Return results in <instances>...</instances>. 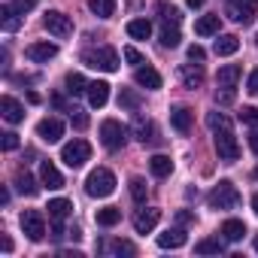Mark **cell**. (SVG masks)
Returning <instances> with one entry per match:
<instances>
[{
	"label": "cell",
	"instance_id": "1",
	"mask_svg": "<svg viewBox=\"0 0 258 258\" xmlns=\"http://www.w3.org/2000/svg\"><path fill=\"white\" fill-rule=\"evenodd\" d=\"M82 64H85V67H91V70L115 73V70H118V52H115V49H109V46H97V49L82 52Z\"/></svg>",
	"mask_w": 258,
	"mask_h": 258
},
{
	"label": "cell",
	"instance_id": "2",
	"mask_svg": "<svg viewBox=\"0 0 258 258\" xmlns=\"http://www.w3.org/2000/svg\"><path fill=\"white\" fill-rule=\"evenodd\" d=\"M240 201H243V198H240L237 185L228 182V179H222L219 185H213V191L207 195V204H210L213 210H237Z\"/></svg>",
	"mask_w": 258,
	"mask_h": 258
},
{
	"label": "cell",
	"instance_id": "3",
	"mask_svg": "<svg viewBox=\"0 0 258 258\" xmlns=\"http://www.w3.org/2000/svg\"><path fill=\"white\" fill-rule=\"evenodd\" d=\"M85 191H88L91 198H109V195L115 191V173L106 170V167L91 170L88 179H85Z\"/></svg>",
	"mask_w": 258,
	"mask_h": 258
},
{
	"label": "cell",
	"instance_id": "4",
	"mask_svg": "<svg viewBox=\"0 0 258 258\" xmlns=\"http://www.w3.org/2000/svg\"><path fill=\"white\" fill-rule=\"evenodd\" d=\"M100 143H103L109 152H118V149L127 143V127H124L121 121H115V118H106V121L100 124Z\"/></svg>",
	"mask_w": 258,
	"mask_h": 258
},
{
	"label": "cell",
	"instance_id": "5",
	"mask_svg": "<svg viewBox=\"0 0 258 258\" xmlns=\"http://www.w3.org/2000/svg\"><path fill=\"white\" fill-rule=\"evenodd\" d=\"M88 158H91V143H88V140H79V137H76V140H70V143L61 146V161H64L67 167H73V170L82 167Z\"/></svg>",
	"mask_w": 258,
	"mask_h": 258
},
{
	"label": "cell",
	"instance_id": "6",
	"mask_svg": "<svg viewBox=\"0 0 258 258\" xmlns=\"http://www.w3.org/2000/svg\"><path fill=\"white\" fill-rule=\"evenodd\" d=\"M216 137H213V143H216V152H219V158L222 161H237L240 158V143H237V137H234V131L231 127H219V131H213Z\"/></svg>",
	"mask_w": 258,
	"mask_h": 258
},
{
	"label": "cell",
	"instance_id": "7",
	"mask_svg": "<svg viewBox=\"0 0 258 258\" xmlns=\"http://www.w3.org/2000/svg\"><path fill=\"white\" fill-rule=\"evenodd\" d=\"M22 231H25L28 240L40 243L46 237V219H43V213L40 210H25L22 213Z\"/></svg>",
	"mask_w": 258,
	"mask_h": 258
},
{
	"label": "cell",
	"instance_id": "8",
	"mask_svg": "<svg viewBox=\"0 0 258 258\" xmlns=\"http://www.w3.org/2000/svg\"><path fill=\"white\" fill-rule=\"evenodd\" d=\"M43 25H46V31H49L52 37H58V40H67V37L73 34V22H70V16H64V13H58V10L46 13Z\"/></svg>",
	"mask_w": 258,
	"mask_h": 258
},
{
	"label": "cell",
	"instance_id": "9",
	"mask_svg": "<svg viewBox=\"0 0 258 258\" xmlns=\"http://www.w3.org/2000/svg\"><path fill=\"white\" fill-rule=\"evenodd\" d=\"M255 10H258L255 0H228V7H225L228 19H234V22H240V25H249V22L255 19Z\"/></svg>",
	"mask_w": 258,
	"mask_h": 258
},
{
	"label": "cell",
	"instance_id": "10",
	"mask_svg": "<svg viewBox=\"0 0 258 258\" xmlns=\"http://www.w3.org/2000/svg\"><path fill=\"white\" fill-rule=\"evenodd\" d=\"M37 137H40V140H46V143H58V140L64 137V121H61V118H55V115L43 118V121L37 124Z\"/></svg>",
	"mask_w": 258,
	"mask_h": 258
},
{
	"label": "cell",
	"instance_id": "11",
	"mask_svg": "<svg viewBox=\"0 0 258 258\" xmlns=\"http://www.w3.org/2000/svg\"><path fill=\"white\" fill-rule=\"evenodd\" d=\"M0 115H4L10 124H19L22 118H25V106L16 100V97H10V94H4L0 97Z\"/></svg>",
	"mask_w": 258,
	"mask_h": 258
},
{
	"label": "cell",
	"instance_id": "12",
	"mask_svg": "<svg viewBox=\"0 0 258 258\" xmlns=\"http://www.w3.org/2000/svg\"><path fill=\"white\" fill-rule=\"evenodd\" d=\"M58 55V46L55 43H31L28 46V61H34V64H46V61H52Z\"/></svg>",
	"mask_w": 258,
	"mask_h": 258
},
{
	"label": "cell",
	"instance_id": "13",
	"mask_svg": "<svg viewBox=\"0 0 258 258\" xmlns=\"http://www.w3.org/2000/svg\"><path fill=\"white\" fill-rule=\"evenodd\" d=\"M40 182H43L49 191L64 188V176H61V170H58L52 161H43V164H40Z\"/></svg>",
	"mask_w": 258,
	"mask_h": 258
},
{
	"label": "cell",
	"instance_id": "14",
	"mask_svg": "<svg viewBox=\"0 0 258 258\" xmlns=\"http://www.w3.org/2000/svg\"><path fill=\"white\" fill-rule=\"evenodd\" d=\"M134 134H137V140L146 146V143H158V127H155V121H149V118H143V115H137L134 118Z\"/></svg>",
	"mask_w": 258,
	"mask_h": 258
},
{
	"label": "cell",
	"instance_id": "15",
	"mask_svg": "<svg viewBox=\"0 0 258 258\" xmlns=\"http://www.w3.org/2000/svg\"><path fill=\"white\" fill-rule=\"evenodd\" d=\"M158 219H161V210L146 207V210H140V213L134 216V231H137V234H149V231L158 225Z\"/></svg>",
	"mask_w": 258,
	"mask_h": 258
},
{
	"label": "cell",
	"instance_id": "16",
	"mask_svg": "<svg viewBox=\"0 0 258 258\" xmlns=\"http://www.w3.org/2000/svg\"><path fill=\"white\" fill-rule=\"evenodd\" d=\"M97 252L100 255H134V243H127V240H100L97 243Z\"/></svg>",
	"mask_w": 258,
	"mask_h": 258
},
{
	"label": "cell",
	"instance_id": "17",
	"mask_svg": "<svg viewBox=\"0 0 258 258\" xmlns=\"http://www.w3.org/2000/svg\"><path fill=\"white\" fill-rule=\"evenodd\" d=\"M134 82H137L140 88H149V91H155V88H161V73H158L155 67H137V73H134Z\"/></svg>",
	"mask_w": 258,
	"mask_h": 258
},
{
	"label": "cell",
	"instance_id": "18",
	"mask_svg": "<svg viewBox=\"0 0 258 258\" xmlns=\"http://www.w3.org/2000/svg\"><path fill=\"white\" fill-rule=\"evenodd\" d=\"M179 79L185 88H201L204 85V67L201 64H182L179 67Z\"/></svg>",
	"mask_w": 258,
	"mask_h": 258
},
{
	"label": "cell",
	"instance_id": "19",
	"mask_svg": "<svg viewBox=\"0 0 258 258\" xmlns=\"http://www.w3.org/2000/svg\"><path fill=\"white\" fill-rule=\"evenodd\" d=\"M0 28L10 31V34L22 28V13H19L13 4H4V7H0Z\"/></svg>",
	"mask_w": 258,
	"mask_h": 258
},
{
	"label": "cell",
	"instance_id": "20",
	"mask_svg": "<svg viewBox=\"0 0 258 258\" xmlns=\"http://www.w3.org/2000/svg\"><path fill=\"white\" fill-rule=\"evenodd\" d=\"M240 76H243L240 64H225V67H219L216 82H219V88H234V85L240 82Z\"/></svg>",
	"mask_w": 258,
	"mask_h": 258
},
{
	"label": "cell",
	"instance_id": "21",
	"mask_svg": "<svg viewBox=\"0 0 258 258\" xmlns=\"http://www.w3.org/2000/svg\"><path fill=\"white\" fill-rule=\"evenodd\" d=\"M106 100H109V82H88V103L94 106V109H100V106H106Z\"/></svg>",
	"mask_w": 258,
	"mask_h": 258
},
{
	"label": "cell",
	"instance_id": "22",
	"mask_svg": "<svg viewBox=\"0 0 258 258\" xmlns=\"http://www.w3.org/2000/svg\"><path fill=\"white\" fill-rule=\"evenodd\" d=\"M170 124H173V131L188 134V131H191V109H188V106H176V109H170Z\"/></svg>",
	"mask_w": 258,
	"mask_h": 258
},
{
	"label": "cell",
	"instance_id": "23",
	"mask_svg": "<svg viewBox=\"0 0 258 258\" xmlns=\"http://www.w3.org/2000/svg\"><path fill=\"white\" fill-rule=\"evenodd\" d=\"M185 231L182 228H170V231H164V234H158V246L161 249H179V246H185Z\"/></svg>",
	"mask_w": 258,
	"mask_h": 258
},
{
	"label": "cell",
	"instance_id": "24",
	"mask_svg": "<svg viewBox=\"0 0 258 258\" xmlns=\"http://www.w3.org/2000/svg\"><path fill=\"white\" fill-rule=\"evenodd\" d=\"M240 49V40L234 37V34H222L219 40H216V46H213V52L219 55V58H228V55H234Z\"/></svg>",
	"mask_w": 258,
	"mask_h": 258
},
{
	"label": "cell",
	"instance_id": "25",
	"mask_svg": "<svg viewBox=\"0 0 258 258\" xmlns=\"http://www.w3.org/2000/svg\"><path fill=\"white\" fill-rule=\"evenodd\" d=\"M16 191H19V195L34 198V195L40 191V185H37V179H34L28 170H19V173H16Z\"/></svg>",
	"mask_w": 258,
	"mask_h": 258
},
{
	"label": "cell",
	"instance_id": "26",
	"mask_svg": "<svg viewBox=\"0 0 258 258\" xmlns=\"http://www.w3.org/2000/svg\"><path fill=\"white\" fill-rule=\"evenodd\" d=\"M149 170H152V176L164 179V176L173 173V161H170L167 155H152V158H149Z\"/></svg>",
	"mask_w": 258,
	"mask_h": 258
},
{
	"label": "cell",
	"instance_id": "27",
	"mask_svg": "<svg viewBox=\"0 0 258 258\" xmlns=\"http://www.w3.org/2000/svg\"><path fill=\"white\" fill-rule=\"evenodd\" d=\"M149 34H152L149 19H131L127 22V37L131 40H149Z\"/></svg>",
	"mask_w": 258,
	"mask_h": 258
},
{
	"label": "cell",
	"instance_id": "28",
	"mask_svg": "<svg viewBox=\"0 0 258 258\" xmlns=\"http://www.w3.org/2000/svg\"><path fill=\"white\" fill-rule=\"evenodd\" d=\"M195 34H198V37H213V34H219V16H201V19L195 22Z\"/></svg>",
	"mask_w": 258,
	"mask_h": 258
},
{
	"label": "cell",
	"instance_id": "29",
	"mask_svg": "<svg viewBox=\"0 0 258 258\" xmlns=\"http://www.w3.org/2000/svg\"><path fill=\"white\" fill-rule=\"evenodd\" d=\"M243 234H246V225H243L240 219H228V222L222 225V237H225L228 243H237V240H243Z\"/></svg>",
	"mask_w": 258,
	"mask_h": 258
},
{
	"label": "cell",
	"instance_id": "30",
	"mask_svg": "<svg viewBox=\"0 0 258 258\" xmlns=\"http://www.w3.org/2000/svg\"><path fill=\"white\" fill-rule=\"evenodd\" d=\"M195 252L198 255H222L225 252V243L219 237H207V240H198L195 243Z\"/></svg>",
	"mask_w": 258,
	"mask_h": 258
},
{
	"label": "cell",
	"instance_id": "31",
	"mask_svg": "<svg viewBox=\"0 0 258 258\" xmlns=\"http://www.w3.org/2000/svg\"><path fill=\"white\" fill-rule=\"evenodd\" d=\"M64 85H67V94H88V82H85V76L82 73H67V79H64Z\"/></svg>",
	"mask_w": 258,
	"mask_h": 258
},
{
	"label": "cell",
	"instance_id": "32",
	"mask_svg": "<svg viewBox=\"0 0 258 258\" xmlns=\"http://www.w3.org/2000/svg\"><path fill=\"white\" fill-rule=\"evenodd\" d=\"M97 225H103V228H112V225H118L121 222V210L118 207H103V210H97Z\"/></svg>",
	"mask_w": 258,
	"mask_h": 258
},
{
	"label": "cell",
	"instance_id": "33",
	"mask_svg": "<svg viewBox=\"0 0 258 258\" xmlns=\"http://www.w3.org/2000/svg\"><path fill=\"white\" fill-rule=\"evenodd\" d=\"M88 10L97 16V19H109L115 13V0H88Z\"/></svg>",
	"mask_w": 258,
	"mask_h": 258
},
{
	"label": "cell",
	"instance_id": "34",
	"mask_svg": "<svg viewBox=\"0 0 258 258\" xmlns=\"http://www.w3.org/2000/svg\"><path fill=\"white\" fill-rule=\"evenodd\" d=\"M46 210H49V216H52V219H67V213L73 210V204H70L67 198H55V201H49V207H46Z\"/></svg>",
	"mask_w": 258,
	"mask_h": 258
},
{
	"label": "cell",
	"instance_id": "35",
	"mask_svg": "<svg viewBox=\"0 0 258 258\" xmlns=\"http://www.w3.org/2000/svg\"><path fill=\"white\" fill-rule=\"evenodd\" d=\"M158 37H161V46H164V49H176V46H179V40H182V37H179V31H176V25H164Z\"/></svg>",
	"mask_w": 258,
	"mask_h": 258
},
{
	"label": "cell",
	"instance_id": "36",
	"mask_svg": "<svg viewBox=\"0 0 258 258\" xmlns=\"http://www.w3.org/2000/svg\"><path fill=\"white\" fill-rule=\"evenodd\" d=\"M118 106H124V109H140V94L131 91V88H121L118 91Z\"/></svg>",
	"mask_w": 258,
	"mask_h": 258
},
{
	"label": "cell",
	"instance_id": "37",
	"mask_svg": "<svg viewBox=\"0 0 258 258\" xmlns=\"http://www.w3.org/2000/svg\"><path fill=\"white\" fill-rule=\"evenodd\" d=\"M158 13H161V22H164V25H179V22H182V13H179L176 7H170V4H161Z\"/></svg>",
	"mask_w": 258,
	"mask_h": 258
},
{
	"label": "cell",
	"instance_id": "38",
	"mask_svg": "<svg viewBox=\"0 0 258 258\" xmlns=\"http://www.w3.org/2000/svg\"><path fill=\"white\" fill-rule=\"evenodd\" d=\"M131 198H134L137 204H146V182H143L140 176L131 179Z\"/></svg>",
	"mask_w": 258,
	"mask_h": 258
},
{
	"label": "cell",
	"instance_id": "39",
	"mask_svg": "<svg viewBox=\"0 0 258 258\" xmlns=\"http://www.w3.org/2000/svg\"><path fill=\"white\" fill-rule=\"evenodd\" d=\"M207 124L213 127V131H219V127H231V118L225 112H210L207 115Z\"/></svg>",
	"mask_w": 258,
	"mask_h": 258
},
{
	"label": "cell",
	"instance_id": "40",
	"mask_svg": "<svg viewBox=\"0 0 258 258\" xmlns=\"http://www.w3.org/2000/svg\"><path fill=\"white\" fill-rule=\"evenodd\" d=\"M240 121L258 127V106H243V109H240Z\"/></svg>",
	"mask_w": 258,
	"mask_h": 258
},
{
	"label": "cell",
	"instance_id": "41",
	"mask_svg": "<svg viewBox=\"0 0 258 258\" xmlns=\"http://www.w3.org/2000/svg\"><path fill=\"white\" fill-rule=\"evenodd\" d=\"M4 140H0V146H4V152H16L19 149V134L16 131H7V134H0Z\"/></svg>",
	"mask_w": 258,
	"mask_h": 258
},
{
	"label": "cell",
	"instance_id": "42",
	"mask_svg": "<svg viewBox=\"0 0 258 258\" xmlns=\"http://www.w3.org/2000/svg\"><path fill=\"white\" fill-rule=\"evenodd\" d=\"M70 121H73L76 131H85V127H88V115H85L82 109H73V112H70Z\"/></svg>",
	"mask_w": 258,
	"mask_h": 258
},
{
	"label": "cell",
	"instance_id": "43",
	"mask_svg": "<svg viewBox=\"0 0 258 258\" xmlns=\"http://www.w3.org/2000/svg\"><path fill=\"white\" fill-rule=\"evenodd\" d=\"M121 55H124V61H127V64H134V67H140V64H143V55H140L134 46H124V52H121Z\"/></svg>",
	"mask_w": 258,
	"mask_h": 258
},
{
	"label": "cell",
	"instance_id": "44",
	"mask_svg": "<svg viewBox=\"0 0 258 258\" xmlns=\"http://www.w3.org/2000/svg\"><path fill=\"white\" fill-rule=\"evenodd\" d=\"M216 103H222V106L234 103V88H222V91H216Z\"/></svg>",
	"mask_w": 258,
	"mask_h": 258
},
{
	"label": "cell",
	"instance_id": "45",
	"mask_svg": "<svg viewBox=\"0 0 258 258\" xmlns=\"http://www.w3.org/2000/svg\"><path fill=\"white\" fill-rule=\"evenodd\" d=\"M37 4H40V0H13V7H16L19 13H31Z\"/></svg>",
	"mask_w": 258,
	"mask_h": 258
},
{
	"label": "cell",
	"instance_id": "46",
	"mask_svg": "<svg viewBox=\"0 0 258 258\" xmlns=\"http://www.w3.org/2000/svg\"><path fill=\"white\" fill-rule=\"evenodd\" d=\"M204 58H207V52H204L201 46H188V61H198V64H201Z\"/></svg>",
	"mask_w": 258,
	"mask_h": 258
},
{
	"label": "cell",
	"instance_id": "47",
	"mask_svg": "<svg viewBox=\"0 0 258 258\" xmlns=\"http://www.w3.org/2000/svg\"><path fill=\"white\" fill-rule=\"evenodd\" d=\"M246 91H249V94H258V70H252V73H249V82H246Z\"/></svg>",
	"mask_w": 258,
	"mask_h": 258
},
{
	"label": "cell",
	"instance_id": "48",
	"mask_svg": "<svg viewBox=\"0 0 258 258\" xmlns=\"http://www.w3.org/2000/svg\"><path fill=\"white\" fill-rule=\"evenodd\" d=\"M176 222H179V225H191V222H195V213H188V210H179V213H176Z\"/></svg>",
	"mask_w": 258,
	"mask_h": 258
},
{
	"label": "cell",
	"instance_id": "49",
	"mask_svg": "<svg viewBox=\"0 0 258 258\" xmlns=\"http://www.w3.org/2000/svg\"><path fill=\"white\" fill-rule=\"evenodd\" d=\"M64 237V225H61V219H52V240H61Z\"/></svg>",
	"mask_w": 258,
	"mask_h": 258
},
{
	"label": "cell",
	"instance_id": "50",
	"mask_svg": "<svg viewBox=\"0 0 258 258\" xmlns=\"http://www.w3.org/2000/svg\"><path fill=\"white\" fill-rule=\"evenodd\" d=\"M0 246H4V252H7V255L13 252V240H10L7 234H4V237H0Z\"/></svg>",
	"mask_w": 258,
	"mask_h": 258
},
{
	"label": "cell",
	"instance_id": "51",
	"mask_svg": "<svg viewBox=\"0 0 258 258\" xmlns=\"http://www.w3.org/2000/svg\"><path fill=\"white\" fill-rule=\"evenodd\" d=\"M249 146H252V152H255V155H258V131H255V134H252V137H249Z\"/></svg>",
	"mask_w": 258,
	"mask_h": 258
},
{
	"label": "cell",
	"instance_id": "52",
	"mask_svg": "<svg viewBox=\"0 0 258 258\" xmlns=\"http://www.w3.org/2000/svg\"><path fill=\"white\" fill-rule=\"evenodd\" d=\"M67 234H70V237H73V240H79V237H82V231H79V228H76V225H73V228H70V231H67Z\"/></svg>",
	"mask_w": 258,
	"mask_h": 258
},
{
	"label": "cell",
	"instance_id": "53",
	"mask_svg": "<svg viewBox=\"0 0 258 258\" xmlns=\"http://www.w3.org/2000/svg\"><path fill=\"white\" fill-rule=\"evenodd\" d=\"M185 4H188L191 10H198V7H204V0H185Z\"/></svg>",
	"mask_w": 258,
	"mask_h": 258
},
{
	"label": "cell",
	"instance_id": "54",
	"mask_svg": "<svg viewBox=\"0 0 258 258\" xmlns=\"http://www.w3.org/2000/svg\"><path fill=\"white\" fill-rule=\"evenodd\" d=\"M252 210H255V216H258V191H255V198H252Z\"/></svg>",
	"mask_w": 258,
	"mask_h": 258
},
{
	"label": "cell",
	"instance_id": "55",
	"mask_svg": "<svg viewBox=\"0 0 258 258\" xmlns=\"http://www.w3.org/2000/svg\"><path fill=\"white\" fill-rule=\"evenodd\" d=\"M255 252H258V237H255Z\"/></svg>",
	"mask_w": 258,
	"mask_h": 258
},
{
	"label": "cell",
	"instance_id": "56",
	"mask_svg": "<svg viewBox=\"0 0 258 258\" xmlns=\"http://www.w3.org/2000/svg\"><path fill=\"white\" fill-rule=\"evenodd\" d=\"M255 176H258V167H255Z\"/></svg>",
	"mask_w": 258,
	"mask_h": 258
}]
</instances>
